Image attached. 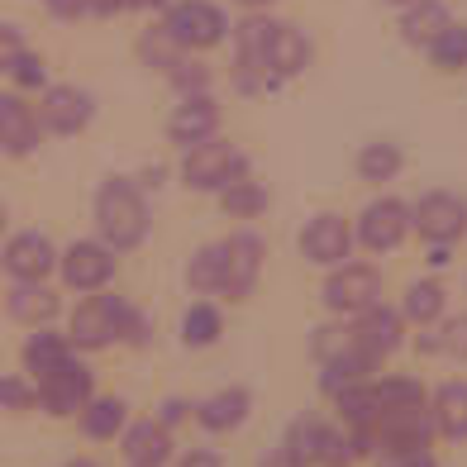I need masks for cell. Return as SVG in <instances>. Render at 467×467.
Masks as SVG:
<instances>
[{
    "instance_id": "6da1fadb",
    "label": "cell",
    "mask_w": 467,
    "mask_h": 467,
    "mask_svg": "<svg viewBox=\"0 0 467 467\" xmlns=\"http://www.w3.org/2000/svg\"><path fill=\"white\" fill-rule=\"evenodd\" d=\"M234 48H239V87L244 91H267L286 77H301L310 62V38L286 25L253 10L244 25H234Z\"/></svg>"
},
{
    "instance_id": "7a4b0ae2",
    "label": "cell",
    "mask_w": 467,
    "mask_h": 467,
    "mask_svg": "<svg viewBox=\"0 0 467 467\" xmlns=\"http://www.w3.org/2000/svg\"><path fill=\"white\" fill-rule=\"evenodd\" d=\"M96 224L105 234L110 248H134L143 234H148V210L139 201V191L130 182H105L100 196H96Z\"/></svg>"
},
{
    "instance_id": "3957f363",
    "label": "cell",
    "mask_w": 467,
    "mask_h": 467,
    "mask_svg": "<svg viewBox=\"0 0 467 467\" xmlns=\"http://www.w3.org/2000/svg\"><path fill=\"white\" fill-rule=\"evenodd\" d=\"M162 29L172 34V44L182 53H201V48L220 44L224 29H229V19H224L220 5H210V0H177V5L167 10Z\"/></svg>"
},
{
    "instance_id": "277c9868",
    "label": "cell",
    "mask_w": 467,
    "mask_h": 467,
    "mask_svg": "<svg viewBox=\"0 0 467 467\" xmlns=\"http://www.w3.org/2000/svg\"><path fill=\"white\" fill-rule=\"evenodd\" d=\"M244 172H248V162H244L239 148L215 143V139L191 143V153H186V162H182L186 186H196V191H224L229 182H239Z\"/></svg>"
},
{
    "instance_id": "5b68a950",
    "label": "cell",
    "mask_w": 467,
    "mask_h": 467,
    "mask_svg": "<svg viewBox=\"0 0 467 467\" xmlns=\"http://www.w3.org/2000/svg\"><path fill=\"white\" fill-rule=\"evenodd\" d=\"M410 229H420L424 244L453 248L467 234V201L453 196V191H430V196H420V205L410 210Z\"/></svg>"
},
{
    "instance_id": "8992f818",
    "label": "cell",
    "mask_w": 467,
    "mask_h": 467,
    "mask_svg": "<svg viewBox=\"0 0 467 467\" xmlns=\"http://www.w3.org/2000/svg\"><path fill=\"white\" fill-rule=\"evenodd\" d=\"M348 449L353 443L329 430V424H296L291 430V443H286V467H344L348 462Z\"/></svg>"
},
{
    "instance_id": "52a82bcc",
    "label": "cell",
    "mask_w": 467,
    "mask_h": 467,
    "mask_svg": "<svg viewBox=\"0 0 467 467\" xmlns=\"http://www.w3.org/2000/svg\"><path fill=\"white\" fill-rule=\"evenodd\" d=\"M377 301H381V277H377V267H368V263H344L325 282V306L334 315H363Z\"/></svg>"
},
{
    "instance_id": "ba28073f",
    "label": "cell",
    "mask_w": 467,
    "mask_h": 467,
    "mask_svg": "<svg viewBox=\"0 0 467 467\" xmlns=\"http://www.w3.org/2000/svg\"><path fill=\"white\" fill-rule=\"evenodd\" d=\"M406 234H410V210L391 196L372 201L363 215H358V239H363L368 253H391Z\"/></svg>"
},
{
    "instance_id": "9c48e42d",
    "label": "cell",
    "mask_w": 467,
    "mask_h": 467,
    "mask_svg": "<svg viewBox=\"0 0 467 467\" xmlns=\"http://www.w3.org/2000/svg\"><path fill=\"white\" fill-rule=\"evenodd\" d=\"M38 400H44L53 415H77L91 400V372L67 358V363H57L53 372L38 377Z\"/></svg>"
},
{
    "instance_id": "30bf717a",
    "label": "cell",
    "mask_w": 467,
    "mask_h": 467,
    "mask_svg": "<svg viewBox=\"0 0 467 467\" xmlns=\"http://www.w3.org/2000/svg\"><path fill=\"white\" fill-rule=\"evenodd\" d=\"M224 253V277H220V296L229 301H244L258 282V267H263V244L253 239V234H234V239L220 244Z\"/></svg>"
},
{
    "instance_id": "8fae6325",
    "label": "cell",
    "mask_w": 467,
    "mask_h": 467,
    "mask_svg": "<svg viewBox=\"0 0 467 467\" xmlns=\"http://www.w3.org/2000/svg\"><path fill=\"white\" fill-rule=\"evenodd\" d=\"M119 329H124V306L115 296H91L72 315V344H81V348H105Z\"/></svg>"
},
{
    "instance_id": "7c38bea8",
    "label": "cell",
    "mask_w": 467,
    "mask_h": 467,
    "mask_svg": "<svg viewBox=\"0 0 467 467\" xmlns=\"http://www.w3.org/2000/svg\"><path fill=\"white\" fill-rule=\"evenodd\" d=\"M348 248H353V229L344 215H315L301 229V253L320 267H338L348 258Z\"/></svg>"
},
{
    "instance_id": "4fadbf2b",
    "label": "cell",
    "mask_w": 467,
    "mask_h": 467,
    "mask_svg": "<svg viewBox=\"0 0 467 467\" xmlns=\"http://www.w3.org/2000/svg\"><path fill=\"white\" fill-rule=\"evenodd\" d=\"M91 96L87 91H77V87H48L44 100H38V124L53 134H77V130H87L91 124Z\"/></svg>"
},
{
    "instance_id": "5bb4252c",
    "label": "cell",
    "mask_w": 467,
    "mask_h": 467,
    "mask_svg": "<svg viewBox=\"0 0 467 467\" xmlns=\"http://www.w3.org/2000/svg\"><path fill=\"white\" fill-rule=\"evenodd\" d=\"M400 325H406V315H396V310H387V306L377 301L372 310L358 315V325H353L348 334H353L358 348L372 353L377 363H381V358H391V353L400 348Z\"/></svg>"
},
{
    "instance_id": "9a60e30c",
    "label": "cell",
    "mask_w": 467,
    "mask_h": 467,
    "mask_svg": "<svg viewBox=\"0 0 467 467\" xmlns=\"http://www.w3.org/2000/svg\"><path fill=\"white\" fill-rule=\"evenodd\" d=\"M57 267H62V282H67V286L96 291V286L110 282L115 258H110V248H100V244H72V248L57 258Z\"/></svg>"
},
{
    "instance_id": "2e32d148",
    "label": "cell",
    "mask_w": 467,
    "mask_h": 467,
    "mask_svg": "<svg viewBox=\"0 0 467 467\" xmlns=\"http://www.w3.org/2000/svg\"><path fill=\"white\" fill-rule=\"evenodd\" d=\"M53 267H57V253H53V244L44 239V234H19V239H10V248H5V272L10 277L44 282Z\"/></svg>"
},
{
    "instance_id": "e0dca14e",
    "label": "cell",
    "mask_w": 467,
    "mask_h": 467,
    "mask_svg": "<svg viewBox=\"0 0 467 467\" xmlns=\"http://www.w3.org/2000/svg\"><path fill=\"white\" fill-rule=\"evenodd\" d=\"M34 143H38V115L19 96H0V148L10 158H25L34 153Z\"/></svg>"
},
{
    "instance_id": "ac0fdd59",
    "label": "cell",
    "mask_w": 467,
    "mask_h": 467,
    "mask_svg": "<svg viewBox=\"0 0 467 467\" xmlns=\"http://www.w3.org/2000/svg\"><path fill=\"white\" fill-rule=\"evenodd\" d=\"M215 124H220V105L201 91V96H186L177 105V115L167 119V134H172L177 143H201V139L215 134Z\"/></svg>"
},
{
    "instance_id": "d6986e66",
    "label": "cell",
    "mask_w": 467,
    "mask_h": 467,
    "mask_svg": "<svg viewBox=\"0 0 467 467\" xmlns=\"http://www.w3.org/2000/svg\"><path fill=\"white\" fill-rule=\"evenodd\" d=\"M449 25H453V10L443 5V0H415V5L400 10V38L415 48H430Z\"/></svg>"
},
{
    "instance_id": "ffe728a7",
    "label": "cell",
    "mask_w": 467,
    "mask_h": 467,
    "mask_svg": "<svg viewBox=\"0 0 467 467\" xmlns=\"http://www.w3.org/2000/svg\"><path fill=\"white\" fill-rule=\"evenodd\" d=\"M430 415L443 439H467V381H443L434 391Z\"/></svg>"
},
{
    "instance_id": "44dd1931",
    "label": "cell",
    "mask_w": 467,
    "mask_h": 467,
    "mask_svg": "<svg viewBox=\"0 0 467 467\" xmlns=\"http://www.w3.org/2000/svg\"><path fill=\"white\" fill-rule=\"evenodd\" d=\"M124 458L130 467H162L172 458V439H167V424H139L124 439Z\"/></svg>"
},
{
    "instance_id": "7402d4cb",
    "label": "cell",
    "mask_w": 467,
    "mask_h": 467,
    "mask_svg": "<svg viewBox=\"0 0 467 467\" xmlns=\"http://www.w3.org/2000/svg\"><path fill=\"white\" fill-rule=\"evenodd\" d=\"M10 315H15V320H25V325H48L57 315V296L44 282H19L10 291Z\"/></svg>"
},
{
    "instance_id": "603a6c76",
    "label": "cell",
    "mask_w": 467,
    "mask_h": 467,
    "mask_svg": "<svg viewBox=\"0 0 467 467\" xmlns=\"http://www.w3.org/2000/svg\"><path fill=\"white\" fill-rule=\"evenodd\" d=\"M244 415H248V391H215L205 400V406L196 410V420L205 424V430H215V434H224V430H239L244 424Z\"/></svg>"
},
{
    "instance_id": "cb8c5ba5",
    "label": "cell",
    "mask_w": 467,
    "mask_h": 467,
    "mask_svg": "<svg viewBox=\"0 0 467 467\" xmlns=\"http://www.w3.org/2000/svg\"><path fill=\"white\" fill-rule=\"evenodd\" d=\"M400 148L396 143H387V139H377V143H363V153H358V177L363 182H391L396 172H400Z\"/></svg>"
},
{
    "instance_id": "d4e9b609",
    "label": "cell",
    "mask_w": 467,
    "mask_h": 467,
    "mask_svg": "<svg viewBox=\"0 0 467 467\" xmlns=\"http://www.w3.org/2000/svg\"><path fill=\"white\" fill-rule=\"evenodd\" d=\"M400 315H406L410 325H434L443 315V286L439 282H410L406 286V301H400Z\"/></svg>"
},
{
    "instance_id": "484cf974",
    "label": "cell",
    "mask_w": 467,
    "mask_h": 467,
    "mask_svg": "<svg viewBox=\"0 0 467 467\" xmlns=\"http://www.w3.org/2000/svg\"><path fill=\"white\" fill-rule=\"evenodd\" d=\"M430 57H434L439 72H462L467 67V25H458V19H453V25L430 44Z\"/></svg>"
},
{
    "instance_id": "4316f807",
    "label": "cell",
    "mask_w": 467,
    "mask_h": 467,
    "mask_svg": "<svg viewBox=\"0 0 467 467\" xmlns=\"http://www.w3.org/2000/svg\"><path fill=\"white\" fill-rule=\"evenodd\" d=\"M67 338H57V334H34L29 338V348H25V368L34 372V377H44V372H53L57 363H67Z\"/></svg>"
},
{
    "instance_id": "83f0119b",
    "label": "cell",
    "mask_w": 467,
    "mask_h": 467,
    "mask_svg": "<svg viewBox=\"0 0 467 467\" xmlns=\"http://www.w3.org/2000/svg\"><path fill=\"white\" fill-rule=\"evenodd\" d=\"M220 205L229 210V215H244V220H248V215H258V210H267V191H263L258 182H244V177H239V182H229V186L220 191Z\"/></svg>"
},
{
    "instance_id": "f1b7e54d",
    "label": "cell",
    "mask_w": 467,
    "mask_h": 467,
    "mask_svg": "<svg viewBox=\"0 0 467 467\" xmlns=\"http://www.w3.org/2000/svg\"><path fill=\"white\" fill-rule=\"evenodd\" d=\"M420 348H424V353H449V358H458V363H467V315H453V320H443L439 334L420 338Z\"/></svg>"
},
{
    "instance_id": "f546056e",
    "label": "cell",
    "mask_w": 467,
    "mask_h": 467,
    "mask_svg": "<svg viewBox=\"0 0 467 467\" xmlns=\"http://www.w3.org/2000/svg\"><path fill=\"white\" fill-rule=\"evenodd\" d=\"M182 338H186L191 348L215 344V338H220V310H210V306H191V310H186V320H182Z\"/></svg>"
},
{
    "instance_id": "4dcf8cb0",
    "label": "cell",
    "mask_w": 467,
    "mask_h": 467,
    "mask_svg": "<svg viewBox=\"0 0 467 467\" xmlns=\"http://www.w3.org/2000/svg\"><path fill=\"white\" fill-rule=\"evenodd\" d=\"M220 277H224V253H220V244H210L191 258V286L196 291H220Z\"/></svg>"
},
{
    "instance_id": "1f68e13d",
    "label": "cell",
    "mask_w": 467,
    "mask_h": 467,
    "mask_svg": "<svg viewBox=\"0 0 467 467\" xmlns=\"http://www.w3.org/2000/svg\"><path fill=\"white\" fill-rule=\"evenodd\" d=\"M119 424H124V400H96V406L87 410V434L91 439H110L115 430H119Z\"/></svg>"
},
{
    "instance_id": "d6a6232c",
    "label": "cell",
    "mask_w": 467,
    "mask_h": 467,
    "mask_svg": "<svg viewBox=\"0 0 467 467\" xmlns=\"http://www.w3.org/2000/svg\"><path fill=\"white\" fill-rule=\"evenodd\" d=\"M139 53H143L148 62H153V67H162V72L182 57V48L172 44V34H167V29H148V34L139 38Z\"/></svg>"
},
{
    "instance_id": "836d02e7",
    "label": "cell",
    "mask_w": 467,
    "mask_h": 467,
    "mask_svg": "<svg viewBox=\"0 0 467 467\" xmlns=\"http://www.w3.org/2000/svg\"><path fill=\"white\" fill-rule=\"evenodd\" d=\"M167 77L177 81V91H182V96H201V91L210 87V72H205V62H191L186 53L172 62V67H167Z\"/></svg>"
},
{
    "instance_id": "e575fe53",
    "label": "cell",
    "mask_w": 467,
    "mask_h": 467,
    "mask_svg": "<svg viewBox=\"0 0 467 467\" xmlns=\"http://www.w3.org/2000/svg\"><path fill=\"white\" fill-rule=\"evenodd\" d=\"M25 34H19L15 25H0V72H10L19 57H25Z\"/></svg>"
},
{
    "instance_id": "d590c367",
    "label": "cell",
    "mask_w": 467,
    "mask_h": 467,
    "mask_svg": "<svg viewBox=\"0 0 467 467\" xmlns=\"http://www.w3.org/2000/svg\"><path fill=\"white\" fill-rule=\"evenodd\" d=\"M10 77L19 81V87H25V91H34V87H44V57H34V53H25V57H19L15 62V67H10Z\"/></svg>"
},
{
    "instance_id": "8d00e7d4",
    "label": "cell",
    "mask_w": 467,
    "mask_h": 467,
    "mask_svg": "<svg viewBox=\"0 0 467 467\" xmlns=\"http://www.w3.org/2000/svg\"><path fill=\"white\" fill-rule=\"evenodd\" d=\"M0 406H10V410H29V406H34V391L25 387V381L5 377V381H0Z\"/></svg>"
},
{
    "instance_id": "74e56055",
    "label": "cell",
    "mask_w": 467,
    "mask_h": 467,
    "mask_svg": "<svg viewBox=\"0 0 467 467\" xmlns=\"http://www.w3.org/2000/svg\"><path fill=\"white\" fill-rule=\"evenodd\" d=\"M377 467H439L430 458V449H406V453H381Z\"/></svg>"
},
{
    "instance_id": "f35d334b",
    "label": "cell",
    "mask_w": 467,
    "mask_h": 467,
    "mask_svg": "<svg viewBox=\"0 0 467 467\" xmlns=\"http://www.w3.org/2000/svg\"><path fill=\"white\" fill-rule=\"evenodd\" d=\"M44 5H48L57 19H77L81 10H87V0H44Z\"/></svg>"
},
{
    "instance_id": "ab89813d",
    "label": "cell",
    "mask_w": 467,
    "mask_h": 467,
    "mask_svg": "<svg viewBox=\"0 0 467 467\" xmlns=\"http://www.w3.org/2000/svg\"><path fill=\"white\" fill-rule=\"evenodd\" d=\"M91 15H119V10H134V0H87Z\"/></svg>"
},
{
    "instance_id": "60d3db41",
    "label": "cell",
    "mask_w": 467,
    "mask_h": 467,
    "mask_svg": "<svg viewBox=\"0 0 467 467\" xmlns=\"http://www.w3.org/2000/svg\"><path fill=\"white\" fill-rule=\"evenodd\" d=\"M177 467H224V462H220L215 453H205V449H196V453H186V458H182Z\"/></svg>"
},
{
    "instance_id": "b9f144b4",
    "label": "cell",
    "mask_w": 467,
    "mask_h": 467,
    "mask_svg": "<svg viewBox=\"0 0 467 467\" xmlns=\"http://www.w3.org/2000/svg\"><path fill=\"white\" fill-rule=\"evenodd\" d=\"M182 410H186L182 400H167V406H162V420H167V424H177V420H182Z\"/></svg>"
},
{
    "instance_id": "7bdbcfd3",
    "label": "cell",
    "mask_w": 467,
    "mask_h": 467,
    "mask_svg": "<svg viewBox=\"0 0 467 467\" xmlns=\"http://www.w3.org/2000/svg\"><path fill=\"white\" fill-rule=\"evenodd\" d=\"M234 5H244V10L253 15V10H267V5H277V0H234Z\"/></svg>"
},
{
    "instance_id": "ee69618b",
    "label": "cell",
    "mask_w": 467,
    "mask_h": 467,
    "mask_svg": "<svg viewBox=\"0 0 467 467\" xmlns=\"http://www.w3.org/2000/svg\"><path fill=\"white\" fill-rule=\"evenodd\" d=\"M381 5H391V10H406V5H415V0H381Z\"/></svg>"
},
{
    "instance_id": "f6af8a7d",
    "label": "cell",
    "mask_w": 467,
    "mask_h": 467,
    "mask_svg": "<svg viewBox=\"0 0 467 467\" xmlns=\"http://www.w3.org/2000/svg\"><path fill=\"white\" fill-rule=\"evenodd\" d=\"M134 5H139V10H148V5H162V0H134Z\"/></svg>"
},
{
    "instance_id": "bcb514c9",
    "label": "cell",
    "mask_w": 467,
    "mask_h": 467,
    "mask_svg": "<svg viewBox=\"0 0 467 467\" xmlns=\"http://www.w3.org/2000/svg\"><path fill=\"white\" fill-rule=\"evenodd\" d=\"M67 467H96V462H87V458H77V462H67Z\"/></svg>"
},
{
    "instance_id": "7dc6e473",
    "label": "cell",
    "mask_w": 467,
    "mask_h": 467,
    "mask_svg": "<svg viewBox=\"0 0 467 467\" xmlns=\"http://www.w3.org/2000/svg\"><path fill=\"white\" fill-rule=\"evenodd\" d=\"M0 224H5V210H0Z\"/></svg>"
}]
</instances>
